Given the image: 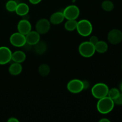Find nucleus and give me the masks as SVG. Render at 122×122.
Wrapping results in <instances>:
<instances>
[{"label": "nucleus", "instance_id": "6", "mask_svg": "<svg viewBox=\"0 0 122 122\" xmlns=\"http://www.w3.org/2000/svg\"><path fill=\"white\" fill-rule=\"evenodd\" d=\"M67 89L72 94H79L84 90L83 81L78 79H73L67 84Z\"/></svg>", "mask_w": 122, "mask_h": 122}, {"label": "nucleus", "instance_id": "5", "mask_svg": "<svg viewBox=\"0 0 122 122\" xmlns=\"http://www.w3.org/2000/svg\"><path fill=\"white\" fill-rule=\"evenodd\" d=\"M63 13L67 20H76L80 15V10L75 5H70L64 8Z\"/></svg>", "mask_w": 122, "mask_h": 122}, {"label": "nucleus", "instance_id": "21", "mask_svg": "<svg viewBox=\"0 0 122 122\" xmlns=\"http://www.w3.org/2000/svg\"><path fill=\"white\" fill-rule=\"evenodd\" d=\"M101 7L106 11H111L114 8V5L112 1L105 0L101 4Z\"/></svg>", "mask_w": 122, "mask_h": 122}, {"label": "nucleus", "instance_id": "31", "mask_svg": "<svg viewBox=\"0 0 122 122\" xmlns=\"http://www.w3.org/2000/svg\"></svg>", "mask_w": 122, "mask_h": 122}, {"label": "nucleus", "instance_id": "30", "mask_svg": "<svg viewBox=\"0 0 122 122\" xmlns=\"http://www.w3.org/2000/svg\"><path fill=\"white\" fill-rule=\"evenodd\" d=\"M120 89L122 92V82H121V83H120Z\"/></svg>", "mask_w": 122, "mask_h": 122}, {"label": "nucleus", "instance_id": "26", "mask_svg": "<svg viewBox=\"0 0 122 122\" xmlns=\"http://www.w3.org/2000/svg\"><path fill=\"white\" fill-rule=\"evenodd\" d=\"M8 122H19V120L17 119L16 117H10L9 119L7 120Z\"/></svg>", "mask_w": 122, "mask_h": 122}, {"label": "nucleus", "instance_id": "1", "mask_svg": "<svg viewBox=\"0 0 122 122\" xmlns=\"http://www.w3.org/2000/svg\"><path fill=\"white\" fill-rule=\"evenodd\" d=\"M114 101L108 96L99 99L97 104L98 112L102 114H107L110 113L114 107Z\"/></svg>", "mask_w": 122, "mask_h": 122}, {"label": "nucleus", "instance_id": "17", "mask_svg": "<svg viewBox=\"0 0 122 122\" xmlns=\"http://www.w3.org/2000/svg\"><path fill=\"white\" fill-rule=\"evenodd\" d=\"M95 51L98 53L103 54L107 52L108 49V45L106 41H98L95 45Z\"/></svg>", "mask_w": 122, "mask_h": 122}, {"label": "nucleus", "instance_id": "19", "mask_svg": "<svg viewBox=\"0 0 122 122\" xmlns=\"http://www.w3.org/2000/svg\"><path fill=\"white\" fill-rule=\"evenodd\" d=\"M38 72L39 75L43 77H46L48 76L50 73V67L48 64H42L39 66L38 68Z\"/></svg>", "mask_w": 122, "mask_h": 122}, {"label": "nucleus", "instance_id": "12", "mask_svg": "<svg viewBox=\"0 0 122 122\" xmlns=\"http://www.w3.org/2000/svg\"><path fill=\"white\" fill-rule=\"evenodd\" d=\"M26 36V44L30 46H33L36 44L38 42L40 41V34L36 30H31L29 32Z\"/></svg>", "mask_w": 122, "mask_h": 122}, {"label": "nucleus", "instance_id": "29", "mask_svg": "<svg viewBox=\"0 0 122 122\" xmlns=\"http://www.w3.org/2000/svg\"><path fill=\"white\" fill-rule=\"evenodd\" d=\"M100 122H110V120L108 119H106V118H102V119H100L99 120Z\"/></svg>", "mask_w": 122, "mask_h": 122}, {"label": "nucleus", "instance_id": "2", "mask_svg": "<svg viewBox=\"0 0 122 122\" xmlns=\"http://www.w3.org/2000/svg\"><path fill=\"white\" fill-rule=\"evenodd\" d=\"M76 30L81 36L86 37L91 34L93 30L92 25L90 21L86 19H82L77 21Z\"/></svg>", "mask_w": 122, "mask_h": 122}, {"label": "nucleus", "instance_id": "11", "mask_svg": "<svg viewBox=\"0 0 122 122\" xmlns=\"http://www.w3.org/2000/svg\"><path fill=\"white\" fill-rule=\"evenodd\" d=\"M17 30L20 33L26 35L32 30L31 23L26 19H21L18 22Z\"/></svg>", "mask_w": 122, "mask_h": 122}, {"label": "nucleus", "instance_id": "16", "mask_svg": "<svg viewBox=\"0 0 122 122\" xmlns=\"http://www.w3.org/2000/svg\"><path fill=\"white\" fill-rule=\"evenodd\" d=\"M29 11V7L28 5L24 2H21L17 4L15 9V13L20 16H25L27 15Z\"/></svg>", "mask_w": 122, "mask_h": 122}, {"label": "nucleus", "instance_id": "9", "mask_svg": "<svg viewBox=\"0 0 122 122\" xmlns=\"http://www.w3.org/2000/svg\"><path fill=\"white\" fill-rule=\"evenodd\" d=\"M107 39L110 44L113 45L119 44L122 41V32L117 29L111 30L108 33Z\"/></svg>", "mask_w": 122, "mask_h": 122}, {"label": "nucleus", "instance_id": "3", "mask_svg": "<svg viewBox=\"0 0 122 122\" xmlns=\"http://www.w3.org/2000/svg\"><path fill=\"white\" fill-rule=\"evenodd\" d=\"M109 90L108 86L104 83H97L94 85L91 89V94L95 98H102L107 96Z\"/></svg>", "mask_w": 122, "mask_h": 122}, {"label": "nucleus", "instance_id": "10", "mask_svg": "<svg viewBox=\"0 0 122 122\" xmlns=\"http://www.w3.org/2000/svg\"><path fill=\"white\" fill-rule=\"evenodd\" d=\"M12 52L9 48L0 46V65H5L11 60Z\"/></svg>", "mask_w": 122, "mask_h": 122}, {"label": "nucleus", "instance_id": "24", "mask_svg": "<svg viewBox=\"0 0 122 122\" xmlns=\"http://www.w3.org/2000/svg\"><path fill=\"white\" fill-rule=\"evenodd\" d=\"M114 102L116 105L118 106H121L122 105V92L120 93L119 95V96L117 98H116L114 100Z\"/></svg>", "mask_w": 122, "mask_h": 122}, {"label": "nucleus", "instance_id": "8", "mask_svg": "<svg viewBox=\"0 0 122 122\" xmlns=\"http://www.w3.org/2000/svg\"><path fill=\"white\" fill-rule=\"evenodd\" d=\"M51 27V23L46 19H39L35 25V30L40 35L46 34Z\"/></svg>", "mask_w": 122, "mask_h": 122}, {"label": "nucleus", "instance_id": "14", "mask_svg": "<svg viewBox=\"0 0 122 122\" xmlns=\"http://www.w3.org/2000/svg\"><path fill=\"white\" fill-rule=\"evenodd\" d=\"M26 55L23 51L18 50L12 52L11 60L15 63H22L26 60Z\"/></svg>", "mask_w": 122, "mask_h": 122}, {"label": "nucleus", "instance_id": "4", "mask_svg": "<svg viewBox=\"0 0 122 122\" xmlns=\"http://www.w3.org/2000/svg\"><path fill=\"white\" fill-rule=\"evenodd\" d=\"M80 55L85 58H90L95 53V45L89 41H85L81 43L78 48Z\"/></svg>", "mask_w": 122, "mask_h": 122}, {"label": "nucleus", "instance_id": "22", "mask_svg": "<svg viewBox=\"0 0 122 122\" xmlns=\"http://www.w3.org/2000/svg\"><path fill=\"white\" fill-rule=\"evenodd\" d=\"M17 4V2L14 0H9L5 4L6 10L9 12L15 11Z\"/></svg>", "mask_w": 122, "mask_h": 122}, {"label": "nucleus", "instance_id": "27", "mask_svg": "<svg viewBox=\"0 0 122 122\" xmlns=\"http://www.w3.org/2000/svg\"><path fill=\"white\" fill-rule=\"evenodd\" d=\"M29 1L30 3L32 4L36 5L40 3V2L42 1V0H29Z\"/></svg>", "mask_w": 122, "mask_h": 122}, {"label": "nucleus", "instance_id": "18", "mask_svg": "<svg viewBox=\"0 0 122 122\" xmlns=\"http://www.w3.org/2000/svg\"><path fill=\"white\" fill-rule=\"evenodd\" d=\"M34 46L35 51L36 53L39 55L43 54L46 51V49H47L46 44L44 41L38 42Z\"/></svg>", "mask_w": 122, "mask_h": 122}, {"label": "nucleus", "instance_id": "20", "mask_svg": "<svg viewBox=\"0 0 122 122\" xmlns=\"http://www.w3.org/2000/svg\"><path fill=\"white\" fill-rule=\"evenodd\" d=\"M77 21L76 20H67L64 24V28L69 32H72L76 29Z\"/></svg>", "mask_w": 122, "mask_h": 122}, {"label": "nucleus", "instance_id": "23", "mask_svg": "<svg viewBox=\"0 0 122 122\" xmlns=\"http://www.w3.org/2000/svg\"><path fill=\"white\" fill-rule=\"evenodd\" d=\"M120 94V92L119 89H117L116 88H111V89H109L107 96L110 98L111 99L114 100L116 98H117L119 96V95Z\"/></svg>", "mask_w": 122, "mask_h": 122}, {"label": "nucleus", "instance_id": "7", "mask_svg": "<svg viewBox=\"0 0 122 122\" xmlns=\"http://www.w3.org/2000/svg\"><path fill=\"white\" fill-rule=\"evenodd\" d=\"M10 42L15 47H22L26 44V36L20 32H15L10 37Z\"/></svg>", "mask_w": 122, "mask_h": 122}, {"label": "nucleus", "instance_id": "13", "mask_svg": "<svg viewBox=\"0 0 122 122\" xmlns=\"http://www.w3.org/2000/svg\"><path fill=\"white\" fill-rule=\"evenodd\" d=\"M64 19L65 17L63 12L57 11L51 14L50 18V21L51 24L57 25L61 23L64 21Z\"/></svg>", "mask_w": 122, "mask_h": 122}, {"label": "nucleus", "instance_id": "28", "mask_svg": "<svg viewBox=\"0 0 122 122\" xmlns=\"http://www.w3.org/2000/svg\"><path fill=\"white\" fill-rule=\"evenodd\" d=\"M83 87H84V89H87L89 86V83L88 81H83Z\"/></svg>", "mask_w": 122, "mask_h": 122}, {"label": "nucleus", "instance_id": "15", "mask_svg": "<svg viewBox=\"0 0 122 122\" xmlns=\"http://www.w3.org/2000/svg\"><path fill=\"white\" fill-rule=\"evenodd\" d=\"M23 70L21 63L14 62L8 67V72L12 76H17L20 75Z\"/></svg>", "mask_w": 122, "mask_h": 122}, {"label": "nucleus", "instance_id": "25", "mask_svg": "<svg viewBox=\"0 0 122 122\" xmlns=\"http://www.w3.org/2000/svg\"><path fill=\"white\" fill-rule=\"evenodd\" d=\"M98 41H99V39H98V37L97 36L93 35V36H91L90 37V38H89V42H90L91 44H92L93 45H95V44H96L98 42Z\"/></svg>", "mask_w": 122, "mask_h": 122}]
</instances>
